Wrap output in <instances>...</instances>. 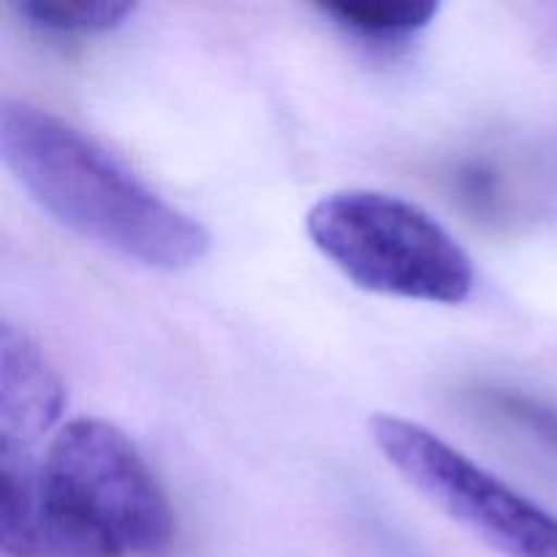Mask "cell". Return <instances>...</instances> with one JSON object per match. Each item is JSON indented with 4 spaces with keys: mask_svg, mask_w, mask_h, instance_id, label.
<instances>
[{
    "mask_svg": "<svg viewBox=\"0 0 557 557\" xmlns=\"http://www.w3.org/2000/svg\"><path fill=\"white\" fill-rule=\"evenodd\" d=\"M172 539L169 495L107 419H71L38 455L0 457L5 557H152Z\"/></svg>",
    "mask_w": 557,
    "mask_h": 557,
    "instance_id": "obj_1",
    "label": "cell"
},
{
    "mask_svg": "<svg viewBox=\"0 0 557 557\" xmlns=\"http://www.w3.org/2000/svg\"><path fill=\"white\" fill-rule=\"evenodd\" d=\"M0 158L60 226L125 261L183 272L207 259L212 237L87 131L22 98L0 103Z\"/></svg>",
    "mask_w": 557,
    "mask_h": 557,
    "instance_id": "obj_2",
    "label": "cell"
},
{
    "mask_svg": "<svg viewBox=\"0 0 557 557\" xmlns=\"http://www.w3.org/2000/svg\"><path fill=\"white\" fill-rule=\"evenodd\" d=\"M310 243L357 288L413 302L460 305L476 267L460 239L417 201L370 188L326 194L305 215Z\"/></svg>",
    "mask_w": 557,
    "mask_h": 557,
    "instance_id": "obj_3",
    "label": "cell"
},
{
    "mask_svg": "<svg viewBox=\"0 0 557 557\" xmlns=\"http://www.w3.org/2000/svg\"><path fill=\"white\" fill-rule=\"evenodd\" d=\"M368 433L379 455L449 520L506 557H557V517L511 490L424 424L375 413Z\"/></svg>",
    "mask_w": 557,
    "mask_h": 557,
    "instance_id": "obj_4",
    "label": "cell"
},
{
    "mask_svg": "<svg viewBox=\"0 0 557 557\" xmlns=\"http://www.w3.org/2000/svg\"><path fill=\"white\" fill-rule=\"evenodd\" d=\"M65 384L47 354L25 330L0 324V457L38 455L58 433Z\"/></svg>",
    "mask_w": 557,
    "mask_h": 557,
    "instance_id": "obj_5",
    "label": "cell"
},
{
    "mask_svg": "<svg viewBox=\"0 0 557 557\" xmlns=\"http://www.w3.org/2000/svg\"><path fill=\"white\" fill-rule=\"evenodd\" d=\"M319 11L330 16L343 33L373 47H395L422 33L438 16L441 5L433 0L411 3H321Z\"/></svg>",
    "mask_w": 557,
    "mask_h": 557,
    "instance_id": "obj_6",
    "label": "cell"
},
{
    "mask_svg": "<svg viewBox=\"0 0 557 557\" xmlns=\"http://www.w3.org/2000/svg\"><path fill=\"white\" fill-rule=\"evenodd\" d=\"M14 14L33 30L49 36H92L125 25L139 5L128 0H22Z\"/></svg>",
    "mask_w": 557,
    "mask_h": 557,
    "instance_id": "obj_7",
    "label": "cell"
}]
</instances>
